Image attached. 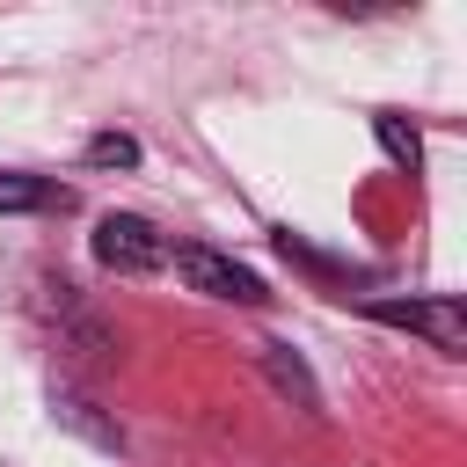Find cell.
<instances>
[{"instance_id":"cell-1","label":"cell","mask_w":467,"mask_h":467,"mask_svg":"<svg viewBox=\"0 0 467 467\" xmlns=\"http://www.w3.org/2000/svg\"><path fill=\"white\" fill-rule=\"evenodd\" d=\"M365 314H372L379 328H409V336H423V343L445 350V358L467 350V321H460V299H452V292H431V299H365Z\"/></svg>"},{"instance_id":"cell-2","label":"cell","mask_w":467,"mask_h":467,"mask_svg":"<svg viewBox=\"0 0 467 467\" xmlns=\"http://www.w3.org/2000/svg\"><path fill=\"white\" fill-rule=\"evenodd\" d=\"M95 263L117 270V277H153V270L168 263V241H161L139 212H109V219L95 226Z\"/></svg>"},{"instance_id":"cell-3","label":"cell","mask_w":467,"mask_h":467,"mask_svg":"<svg viewBox=\"0 0 467 467\" xmlns=\"http://www.w3.org/2000/svg\"><path fill=\"white\" fill-rule=\"evenodd\" d=\"M168 255H175V270L190 277V292H204V299H234V306H263V299H270L255 270H241L234 255H219V248H204V241H182V248H168Z\"/></svg>"},{"instance_id":"cell-4","label":"cell","mask_w":467,"mask_h":467,"mask_svg":"<svg viewBox=\"0 0 467 467\" xmlns=\"http://www.w3.org/2000/svg\"><path fill=\"white\" fill-rule=\"evenodd\" d=\"M263 372H270V387H277L285 401H299L306 416L321 409V387H314V372H306V358H299L292 343H263Z\"/></svg>"},{"instance_id":"cell-5","label":"cell","mask_w":467,"mask_h":467,"mask_svg":"<svg viewBox=\"0 0 467 467\" xmlns=\"http://www.w3.org/2000/svg\"><path fill=\"white\" fill-rule=\"evenodd\" d=\"M66 204H73V190H58V182H44V175L0 168V212H66Z\"/></svg>"},{"instance_id":"cell-6","label":"cell","mask_w":467,"mask_h":467,"mask_svg":"<svg viewBox=\"0 0 467 467\" xmlns=\"http://www.w3.org/2000/svg\"><path fill=\"white\" fill-rule=\"evenodd\" d=\"M372 131H379V146H387V153H394L401 168H416V161H423V139H416V131H409L401 117H372Z\"/></svg>"},{"instance_id":"cell-7","label":"cell","mask_w":467,"mask_h":467,"mask_svg":"<svg viewBox=\"0 0 467 467\" xmlns=\"http://www.w3.org/2000/svg\"><path fill=\"white\" fill-rule=\"evenodd\" d=\"M88 161H95V168H139V139H124V131H95V139H88Z\"/></svg>"}]
</instances>
